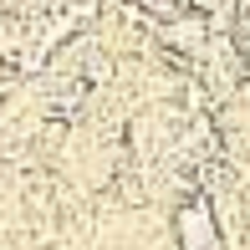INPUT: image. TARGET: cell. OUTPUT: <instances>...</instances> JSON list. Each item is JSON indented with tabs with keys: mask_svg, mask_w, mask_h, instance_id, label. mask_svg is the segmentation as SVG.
<instances>
[{
	"mask_svg": "<svg viewBox=\"0 0 250 250\" xmlns=\"http://www.w3.org/2000/svg\"><path fill=\"white\" fill-rule=\"evenodd\" d=\"M179 220H184V230H189V250L214 245V225H209V214H204V209H184Z\"/></svg>",
	"mask_w": 250,
	"mask_h": 250,
	"instance_id": "obj_1",
	"label": "cell"
}]
</instances>
